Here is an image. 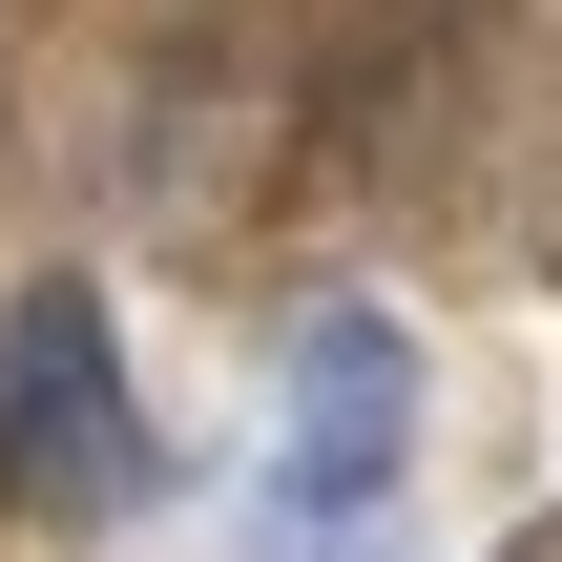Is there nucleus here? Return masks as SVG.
<instances>
[{
    "instance_id": "1",
    "label": "nucleus",
    "mask_w": 562,
    "mask_h": 562,
    "mask_svg": "<svg viewBox=\"0 0 562 562\" xmlns=\"http://www.w3.org/2000/svg\"><path fill=\"white\" fill-rule=\"evenodd\" d=\"M396 459H417V334H396L375 292H334V313L292 334V375H271L250 521H271V542H355V521H396Z\"/></svg>"
},
{
    "instance_id": "2",
    "label": "nucleus",
    "mask_w": 562,
    "mask_h": 562,
    "mask_svg": "<svg viewBox=\"0 0 562 562\" xmlns=\"http://www.w3.org/2000/svg\"><path fill=\"white\" fill-rule=\"evenodd\" d=\"M0 480H21V501H125V480H146L83 292H21V334H0Z\"/></svg>"
}]
</instances>
